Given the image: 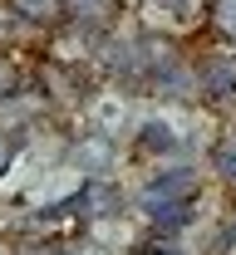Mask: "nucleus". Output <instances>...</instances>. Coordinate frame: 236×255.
Listing matches in <instances>:
<instances>
[{"label":"nucleus","instance_id":"obj_1","mask_svg":"<svg viewBox=\"0 0 236 255\" xmlns=\"http://www.w3.org/2000/svg\"><path fill=\"white\" fill-rule=\"evenodd\" d=\"M74 167H79L84 177H108V172H113V142H108V132L79 137V142H74Z\"/></svg>","mask_w":236,"mask_h":255},{"label":"nucleus","instance_id":"obj_2","mask_svg":"<svg viewBox=\"0 0 236 255\" xmlns=\"http://www.w3.org/2000/svg\"><path fill=\"white\" fill-rule=\"evenodd\" d=\"M64 5L79 30H108L118 20V0H64Z\"/></svg>","mask_w":236,"mask_h":255},{"label":"nucleus","instance_id":"obj_3","mask_svg":"<svg viewBox=\"0 0 236 255\" xmlns=\"http://www.w3.org/2000/svg\"><path fill=\"white\" fill-rule=\"evenodd\" d=\"M10 10H15L20 20H30V25H59L69 15L64 0H10Z\"/></svg>","mask_w":236,"mask_h":255},{"label":"nucleus","instance_id":"obj_4","mask_svg":"<svg viewBox=\"0 0 236 255\" xmlns=\"http://www.w3.org/2000/svg\"><path fill=\"white\" fill-rule=\"evenodd\" d=\"M212 162H217V172H227V177L236 182V132H227V137L212 147Z\"/></svg>","mask_w":236,"mask_h":255},{"label":"nucleus","instance_id":"obj_5","mask_svg":"<svg viewBox=\"0 0 236 255\" xmlns=\"http://www.w3.org/2000/svg\"><path fill=\"white\" fill-rule=\"evenodd\" d=\"M143 147H148V152H153V147H158V152H172V147H177V137H172L163 123H148V128H143Z\"/></svg>","mask_w":236,"mask_h":255},{"label":"nucleus","instance_id":"obj_6","mask_svg":"<svg viewBox=\"0 0 236 255\" xmlns=\"http://www.w3.org/2000/svg\"><path fill=\"white\" fill-rule=\"evenodd\" d=\"M10 94H20V69L10 59H0V98H10Z\"/></svg>","mask_w":236,"mask_h":255},{"label":"nucleus","instance_id":"obj_7","mask_svg":"<svg viewBox=\"0 0 236 255\" xmlns=\"http://www.w3.org/2000/svg\"><path fill=\"white\" fill-rule=\"evenodd\" d=\"M217 25H222V34L236 39V0H217Z\"/></svg>","mask_w":236,"mask_h":255},{"label":"nucleus","instance_id":"obj_8","mask_svg":"<svg viewBox=\"0 0 236 255\" xmlns=\"http://www.w3.org/2000/svg\"><path fill=\"white\" fill-rule=\"evenodd\" d=\"M10 25H15V15H10V10H0V39H10Z\"/></svg>","mask_w":236,"mask_h":255},{"label":"nucleus","instance_id":"obj_9","mask_svg":"<svg viewBox=\"0 0 236 255\" xmlns=\"http://www.w3.org/2000/svg\"><path fill=\"white\" fill-rule=\"evenodd\" d=\"M5 167H10V137L0 132V172H5Z\"/></svg>","mask_w":236,"mask_h":255},{"label":"nucleus","instance_id":"obj_10","mask_svg":"<svg viewBox=\"0 0 236 255\" xmlns=\"http://www.w3.org/2000/svg\"><path fill=\"white\" fill-rule=\"evenodd\" d=\"M0 255H10V246H5V241H0Z\"/></svg>","mask_w":236,"mask_h":255},{"label":"nucleus","instance_id":"obj_11","mask_svg":"<svg viewBox=\"0 0 236 255\" xmlns=\"http://www.w3.org/2000/svg\"><path fill=\"white\" fill-rule=\"evenodd\" d=\"M232 255H236V241H232Z\"/></svg>","mask_w":236,"mask_h":255}]
</instances>
